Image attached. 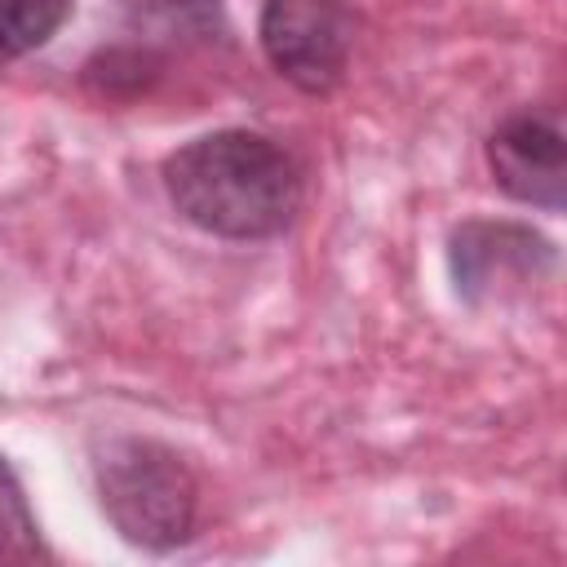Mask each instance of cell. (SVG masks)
I'll return each instance as SVG.
<instances>
[{
	"label": "cell",
	"instance_id": "3",
	"mask_svg": "<svg viewBox=\"0 0 567 567\" xmlns=\"http://www.w3.org/2000/svg\"><path fill=\"white\" fill-rule=\"evenodd\" d=\"M447 266H452V284L456 297L470 306H505L527 297L532 288H540L554 266L558 252L545 235H536L523 221H461L447 239Z\"/></svg>",
	"mask_w": 567,
	"mask_h": 567
},
{
	"label": "cell",
	"instance_id": "1",
	"mask_svg": "<svg viewBox=\"0 0 567 567\" xmlns=\"http://www.w3.org/2000/svg\"><path fill=\"white\" fill-rule=\"evenodd\" d=\"M168 204L217 239H275L301 208L297 159L252 128H217L164 159Z\"/></svg>",
	"mask_w": 567,
	"mask_h": 567
},
{
	"label": "cell",
	"instance_id": "2",
	"mask_svg": "<svg viewBox=\"0 0 567 567\" xmlns=\"http://www.w3.org/2000/svg\"><path fill=\"white\" fill-rule=\"evenodd\" d=\"M93 487L111 527L151 554L195 536L199 483L177 447L146 434H106L93 443Z\"/></svg>",
	"mask_w": 567,
	"mask_h": 567
},
{
	"label": "cell",
	"instance_id": "9",
	"mask_svg": "<svg viewBox=\"0 0 567 567\" xmlns=\"http://www.w3.org/2000/svg\"><path fill=\"white\" fill-rule=\"evenodd\" d=\"M151 75H155V62L146 49H106L84 66V80L97 84L102 93H120V84H124V93H137V89H146Z\"/></svg>",
	"mask_w": 567,
	"mask_h": 567
},
{
	"label": "cell",
	"instance_id": "6",
	"mask_svg": "<svg viewBox=\"0 0 567 567\" xmlns=\"http://www.w3.org/2000/svg\"><path fill=\"white\" fill-rule=\"evenodd\" d=\"M71 9L75 0H0V62L44 49L62 31Z\"/></svg>",
	"mask_w": 567,
	"mask_h": 567
},
{
	"label": "cell",
	"instance_id": "4",
	"mask_svg": "<svg viewBox=\"0 0 567 567\" xmlns=\"http://www.w3.org/2000/svg\"><path fill=\"white\" fill-rule=\"evenodd\" d=\"M257 40L292 89L332 93L354 49V9L350 0H266Z\"/></svg>",
	"mask_w": 567,
	"mask_h": 567
},
{
	"label": "cell",
	"instance_id": "5",
	"mask_svg": "<svg viewBox=\"0 0 567 567\" xmlns=\"http://www.w3.org/2000/svg\"><path fill=\"white\" fill-rule=\"evenodd\" d=\"M492 182L532 208L558 213L567 195V137L554 106H518L487 137Z\"/></svg>",
	"mask_w": 567,
	"mask_h": 567
},
{
	"label": "cell",
	"instance_id": "8",
	"mask_svg": "<svg viewBox=\"0 0 567 567\" xmlns=\"http://www.w3.org/2000/svg\"><path fill=\"white\" fill-rule=\"evenodd\" d=\"M35 558H49L40 540V523L27 505L13 465L0 456V563H35Z\"/></svg>",
	"mask_w": 567,
	"mask_h": 567
},
{
	"label": "cell",
	"instance_id": "7",
	"mask_svg": "<svg viewBox=\"0 0 567 567\" xmlns=\"http://www.w3.org/2000/svg\"><path fill=\"white\" fill-rule=\"evenodd\" d=\"M124 13L164 40H208L221 27V0H124Z\"/></svg>",
	"mask_w": 567,
	"mask_h": 567
}]
</instances>
